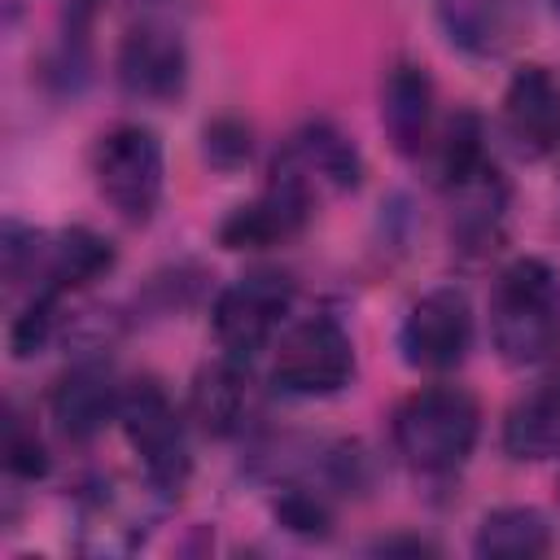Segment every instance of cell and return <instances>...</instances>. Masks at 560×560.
Wrapping results in <instances>:
<instances>
[{"mask_svg": "<svg viewBox=\"0 0 560 560\" xmlns=\"http://www.w3.org/2000/svg\"><path fill=\"white\" fill-rule=\"evenodd\" d=\"M490 341L503 363L538 368L560 350V276L547 258H512L490 284Z\"/></svg>", "mask_w": 560, "mask_h": 560, "instance_id": "cell-1", "label": "cell"}, {"mask_svg": "<svg viewBox=\"0 0 560 560\" xmlns=\"http://www.w3.org/2000/svg\"><path fill=\"white\" fill-rule=\"evenodd\" d=\"M394 451L402 455V464L420 477H455L477 438H481V407L464 385H420L416 394H407L394 407Z\"/></svg>", "mask_w": 560, "mask_h": 560, "instance_id": "cell-2", "label": "cell"}, {"mask_svg": "<svg viewBox=\"0 0 560 560\" xmlns=\"http://www.w3.org/2000/svg\"><path fill=\"white\" fill-rule=\"evenodd\" d=\"M118 424H122L127 446L140 459L144 486L158 490L166 503L179 499V490L188 486V472H192V451H188L184 416L175 411L171 394L153 376L127 381L122 407H118Z\"/></svg>", "mask_w": 560, "mask_h": 560, "instance_id": "cell-3", "label": "cell"}, {"mask_svg": "<svg viewBox=\"0 0 560 560\" xmlns=\"http://www.w3.org/2000/svg\"><path fill=\"white\" fill-rule=\"evenodd\" d=\"M92 175L101 197L127 223H149L166 192V153L153 127L118 122L92 149Z\"/></svg>", "mask_w": 560, "mask_h": 560, "instance_id": "cell-4", "label": "cell"}, {"mask_svg": "<svg viewBox=\"0 0 560 560\" xmlns=\"http://www.w3.org/2000/svg\"><path fill=\"white\" fill-rule=\"evenodd\" d=\"M293 298H298V284L280 267H254L236 276L228 289H219L214 311H210L219 350L245 363L262 354L276 328L284 324V315L293 311Z\"/></svg>", "mask_w": 560, "mask_h": 560, "instance_id": "cell-5", "label": "cell"}, {"mask_svg": "<svg viewBox=\"0 0 560 560\" xmlns=\"http://www.w3.org/2000/svg\"><path fill=\"white\" fill-rule=\"evenodd\" d=\"M354 376V341L337 315H306L298 319L276 350L271 385L293 398H328L346 389Z\"/></svg>", "mask_w": 560, "mask_h": 560, "instance_id": "cell-6", "label": "cell"}, {"mask_svg": "<svg viewBox=\"0 0 560 560\" xmlns=\"http://www.w3.org/2000/svg\"><path fill=\"white\" fill-rule=\"evenodd\" d=\"M402 363L416 372H451L472 350V306L455 284H438L411 302L398 328Z\"/></svg>", "mask_w": 560, "mask_h": 560, "instance_id": "cell-7", "label": "cell"}, {"mask_svg": "<svg viewBox=\"0 0 560 560\" xmlns=\"http://www.w3.org/2000/svg\"><path fill=\"white\" fill-rule=\"evenodd\" d=\"M359 175H363V158H359L354 140L328 118L302 122L280 144V153L271 162V179H284V184L302 188L311 201L332 197V192H354Z\"/></svg>", "mask_w": 560, "mask_h": 560, "instance_id": "cell-8", "label": "cell"}, {"mask_svg": "<svg viewBox=\"0 0 560 560\" xmlns=\"http://www.w3.org/2000/svg\"><path fill=\"white\" fill-rule=\"evenodd\" d=\"M114 74L131 101L166 105V101L184 96V88H188V48H184L179 31L144 18L122 35Z\"/></svg>", "mask_w": 560, "mask_h": 560, "instance_id": "cell-9", "label": "cell"}, {"mask_svg": "<svg viewBox=\"0 0 560 560\" xmlns=\"http://www.w3.org/2000/svg\"><path fill=\"white\" fill-rule=\"evenodd\" d=\"M442 197L451 210V245L464 258H490L508 236V201H512L508 179L494 166V158L446 179Z\"/></svg>", "mask_w": 560, "mask_h": 560, "instance_id": "cell-10", "label": "cell"}, {"mask_svg": "<svg viewBox=\"0 0 560 560\" xmlns=\"http://www.w3.org/2000/svg\"><path fill=\"white\" fill-rule=\"evenodd\" d=\"M122 389H127V381H118L109 359H92L88 354V359L70 363L57 376L52 394H48L52 429L66 442H92L109 420H118Z\"/></svg>", "mask_w": 560, "mask_h": 560, "instance_id": "cell-11", "label": "cell"}, {"mask_svg": "<svg viewBox=\"0 0 560 560\" xmlns=\"http://www.w3.org/2000/svg\"><path fill=\"white\" fill-rule=\"evenodd\" d=\"M503 136L525 162H542L560 149V79L529 61L503 88Z\"/></svg>", "mask_w": 560, "mask_h": 560, "instance_id": "cell-12", "label": "cell"}, {"mask_svg": "<svg viewBox=\"0 0 560 560\" xmlns=\"http://www.w3.org/2000/svg\"><path fill=\"white\" fill-rule=\"evenodd\" d=\"M311 210H315V201L302 192V188H293V184H284V179H271L254 201H245V206H236L223 223H219V245L223 249H271V245H284V241H293L302 228H306V219H311Z\"/></svg>", "mask_w": 560, "mask_h": 560, "instance_id": "cell-13", "label": "cell"}, {"mask_svg": "<svg viewBox=\"0 0 560 560\" xmlns=\"http://www.w3.org/2000/svg\"><path fill=\"white\" fill-rule=\"evenodd\" d=\"M158 494V490H149ZM149 494H122V486L101 481L83 494L79 503V547L92 556H122L136 551L149 538V521H153V503ZM166 503V499H162Z\"/></svg>", "mask_w": 560, "mask_h": 560, "instance_id": "cell-14", "label": "cell"}, {"mask_svg": "<svg viewBox=\"0 0 560 560\" xmlns=\"http://www.w3.org/2000/svg\"><path fill=\"white\" fill-rule=\"evenodd\" d=\"M188 411L197 420L201 433L210 438H236L245 433L249 416H254V381H249V363L219 354L214 363L197 368L192 389H188Z\"/></svg>", "mask_w": 560, "mask_h": 560, "instance_id": "cell-15", "label": "cell"}, {"mask_svg": "<svg viewBox=\"0 0 560 560\" xmlns=\"http://www.w3.org/2000/svg\"><path fill=\"white\" fill-rule=\"evenodd\" d=\"M446 39L468 57H503L525 22L529 0H433Z\"/></svg>", "mask_w": 560, "mask_h": 560, "instance_id": "cell-16", "label": "cell"}, {"mask_svg": "<svg viewBox=\"0 0 560 560\" xmlns=\"http://www.w3.org/2000/svg\"><path fill=\"white\" fill-rule=\"evenodd\" d=\"M381 127L402 158H420L433 136V79L416 61H394L381 83Z\"/></svg>", "mask_w": 560, "mask_h": 560, "instance_id": "cell-17", "label": "cell"}, {"mask_svg": "<svg viewBox=\"0 0 560 560\" xmlns=\"http://www.w3.org/2000/svg\"><path fill=\"white\" fill-rule=\"evenodd\" d=\"M556 359H560V350H556ZM503 451L516 464L560 455V363L538 389H529L525 398H516L508 407V416H503Z\"/></svg>", "mask_w": 560, "mask_h": 560, "instance_id": "cell-18", "label": "cell"}, {"mask_svg": "<svg viewBox=\"0 0 560 560\" xmlns=\"http://www.w3.org/2000/svg\"><path fill=\"white\" fill-rule=\"evenodd\" d=\"M118 262V249L109 236L92 232V228H66L57 236H48L44 245V271H39V284L35 289H57V293H70V289H83L101 276H109Z\"/></svg>", "mask_w": 560, "mask_h": 560, "instance_id": "cell-19", "label": "cell"}, {"mask_svg": "<svg viewBox=\"0 0 560 560\" xmlns=\"http://www.w3.org/2000/svg\"><path fill=\"white\" fill-rule=\"evenodd\" d=\"M472 551L486 560H538L551 551V521L525 503L494 508L481 516L472 534Z\"/></svg>", "mask_w": 560, "mask_h": 560, "instance_id": "cell-20", "label": "cell"}, {"mask_svg": "<svg viewBox=\"0 0 560 560\" xmlns=\"http://www.w3.org/2000/svg\"><path fill=\"white\" fill-rule=\"evenodd\" d=\"M276 521L289 529V534H302V538H324L332 529V508H328V490L311 486V481H284L276 503H271Z\"/></svg>", "mask_w": 560, "mask_h": 560, "instance_id": "cell-21", "label": "cell"}, {"mask_svg": "<svg viewBox=\"0 0 560 560\" xmlns=\"http://www.w3.org/2000/svg\"><path fill=\"white\" fill-rule=\"evenodd\" d=\"M57 311H61V293L57 289H31L26 306L9 324V350H13V359H31V354H39L52 341Z\"/></svg>", "mask_w": 560, "mask_h": 560, "instance_id": "cell-22", "label": "cell"}, {"mask_svg": "<svg viewBox=\"0 0 560 560\" xmlns=\"http://www.w3.org/2000/svg\"><path fill=\"white\" fill-rule=\"evenodd\" d=\"M44 245L48 236L9 219L4 223V236H0V267H4V289H22L26 280L39 284V271H44Z\"/></svg>", "mask_w": 560, "mask_h": 560, "instance_id": "cell-23", "label": "cell"}, {"mask_svg": "<svg viewBox=\"0 0 560 560\" xmlns=\"http://www.w3.org/2000/svg\"><path fill=\"white\" fill-rule=\"evenodd\" d=\"M4 468L22 481H39L48 472V446L35 433V424H26L18 411H9L4 420Z\"/></svg>", "mask_w": 560, "mask_h": 560, "instance_id": "cell-24", "label": "cell"}, {"mask_svg": "<svg viewBox=\"0 0 560 560\" xmlns=\"http://www.w3.org/2000/svg\"><path fill=\"white\" fill-rule=\"evenodd\" d=\"M201 140H206V144H201V149H206V162L219 166V171H236V166H245L249 153H254L249 122H241V118H214Z\"/></svg>", "mask_w": 560, "mask_h": 560, "instance_id": "cell-25", "label": "cell"}, {"mask_svg": "<svg viewBox=\"0 0 560 560\" xmlns=\"http://www.w3.org/2000/svg\"><path fill=\"white\" fill-rule=\"evenodd\" d=\"M547 4H551V13H560V0H547Z\"/></svg>", "mask_w": 560, "mask_h": 560, "instance_id": "cell-26", "label": "cell"}]
</instances>
